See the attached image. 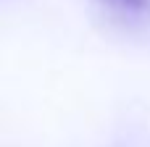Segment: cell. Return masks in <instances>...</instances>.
I'll list each match as a JSON object with an SVG mask.
<instances>
[{"instance_id": "obj_1", "label": "cell", "mask_w": 150, "mask_h": 147, "mask_svg": "<svg viewBox=\"0 0 150 147\" xmlns=\"http://www.w3.org/2000/svg\"><path fill=\"white\" fill-rule=\"evenodd\" d=\"M111 8H119V11H148L150 0H100Z\"/></svg>"}]
</instances>
